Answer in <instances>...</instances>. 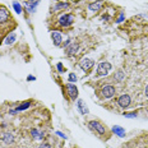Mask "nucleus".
<instances>
[{
	"instance_id": "1",
	"label": "nucleus",
	"mask_w": 148,
	"mask_h": 148,
	"mask_svg": "<svg viewBox=\"0 0 148 148\" xmlns=\"http://www.w3.org/2000/svg\"><path fill=\"white\" fill-rule=\"evenodd\" d=\"M111 69V64L107 61H102L97 66V77H106Z\"/></svg>"
},
{
	"instance_id": "2",
	"label": "nucleus",
	"mask_w": 148,
	"mask_h": 148,
	"mask_svg": "<svg viewBox=\"0 0 148 148\" xmlns=\"http://www.w3.org/2000/svg\"><path fill=\"white\" fill-rule=\"evenodd\" d=\"M89 128L92 129V130H95V132H97L98 134H101V135H105L106 134V128L101 124V123H98V121H89Z\"/></svg>"
},
{
	"instance_id": "3",
	"label": "nucleus",
	"mask_w": 148,
	"mask_h": 148,
	"mask_svg": "<svg viewBox=\"0 0 148 148\" xmlns=\"http://www.w3.org/2000/svg\"><path fill=\"white\" fill-rule=\"evenodd\" d=\"M73 22H74V17L72 14H64L59 19V24L61 27H69L73 24Z\"/></svg>"
},
{
	"instance_id": "4",
	"label": "nucleus",
	"mask_w": 148,
	"mask_h": 148,
	"mask_svg": "<svg viewBox=\"0 0 148 148\" xmlns=\"http://www.w3.org/2000/svg\"><path fill=\"white\" fill-rule=\"evenodd\" d=\"M132 103V98L129 95H121L119 98H118V105L120 107H123V109H126V107H129Z\"/></svg>"
},
{
	"instance_id": "5",
	"label": "nucleus",
	"mask_w": 148,
	"mask_h": 148,
	"mask_svg": "<svg viewBox=\"0 0 148 148\" xmlns=\"http://www.w3.org/2000/svg\"><path fill=\"white\" fill-rule=\"evenodd\" d=\"M65 88H66V93H68V96H69L70 100L74 101L78 98V88H77L74 84H66Z\"/></svg>"
},
{
	"instance_id": "6",
	"label": "nucleus",
	"mask_w": 148,
	"mask_h": 148,
	"mask_svg": "<svg viewBox=\"0 0 148 148\" xmlns=\"http://www.w3.org/2000/svg\"><path fill=\"white\" fill-rule=\"evenodd\" d=\"M79 65H81V68L83 70H84L86 73H88L89 70L92 69V66L95 65V61L91 60V59H87V58H84V59L81 60V63H79Z\"/></svg>"
},
{
	"instance_id": "7",
	"label": "nucleus",
	"mask_w": 148,
	"mask_h": 148,
	"mask_svg": "<svg viewBox=\"0 0 148 148\" xmlns=\"http://www.w3.org/2000/svg\"><path fill=\"white\" fill-rule=\"evenodd\" d=\"M101 93L105 98H111L115 95V87L114 86H105V87L101 89Z\"/></svg>"
},
{
	"instance_id": "8",
	"label": "nucleus",
	"mask_w": 148,
	"mask_h": 148,
	"mask_svg": "<svg viewBox=\"0 0 148 148\" xmlns=\"http://www.w3.org/2000/svg\"><path fill=\"white\" fill-rule=\"evenodd\" d=\"M78 49H79V44L73 42V44H70L69 46H66V47H65V54L68 55V56H72V55L77 54Z\"/></svg>"
},
{
	"instance_id": "9",
	"label": "nucleus",
	"mask_w": 148,
	"mask_h": 148,
	"mask_svg": "<svg viewBox=\"0 0 148 148\" xmlns=\"http://www.w3.org/2000/svg\"><path fill=\"white\" fill-rule=\"evenodd\" d=\"M51 38L55 46H60L61 45V33L59 31H52L51 32Z\"/></svg>"
},
{
	"instance_id": "10",
	"label": "nucleus",
	"mask_w": 148,
	"mask_h": 148,
	"mask_svg": "<svg viewBox=\"0 0 148 148\" xmlns=\"http://www.w3.org/2000/svg\"><path fill=\"white\" fill-rule=\"evenodd\" d=\"M103 7V1H101V0H97V1H95V3H91L89 4V10H92V12H98V10H101Z\"/></svg>"
},
{
	"instance_id": "11",
	"label": "nucleus",
	"mask_w": 148,
	"mask_h": 148,
	"mask_svg": "<svg viewBox=\"0 0 148 148\" xmlns=\"http://www.w3.org/2000/svg\"><path fill=\"white\" fill-rule=\"evenodd\" d=\"M9 19V12L5 8H0V24H4Z\"/></svg>"
},
{
	"instance_id": "12",
	"label": "nucleus",
	"mask_w": 148,
	"mask_h": 148,
	"mask_svg": "<svg viewBox=\"0 0 148 148\" xmlns=\"http://www.w3.org/2000/svg\"><path fill=\"white\" fill-rule=\"evenodd\" d=\"M1 139H3V142H4L5 144H12L14 142V135L12 133H5V134H3Z\"/></svg>"
},
{
	"instance_id": "13",
	"label": "nucleus",
	"mask_w": 148,
	"mask_h": 148,
	"mask_svg": "<svg viewBox=\"0 0 148 148\" xmlns=\"http://www.w3.org/2000/svg\"><path fill=\"white\" fill-rule=\"evenodd\" d=\"M77 107H78V110L81 111L82 115H87V114H88V109H87V106H86V103L83 102L82 100H79V101H78V105H77Z\"/></svg>"
},
{
	"instance_id": "14",
	"label": "nucleus",
	"mask_w": 148,
	"mask_h": 148,
	"mask_svg": "<svg viewBox=\"0 0 148 148\" xmlns=\"http://www.w3.org/2000/svg\"><path fill=\"white\" fill-rule=\"evenodd\" d=\"M125 78V74L123 70H118V72L115 73V75H114V81H115L116 83H120V82H123V79Z\"/></svg>"
},
{
	"instance_id": "15",
	"label": "nucleus",
	"mask_w": 148,
	"mask_h": 148,
	"mask_svg": "<svg viewBox=\"0 0 148 148\" xmlns=\"http://www.w3.org/2000/svg\"><path fill=\"white\" fill-rule=\"evenodd\" d=\"M37 5H38V3H29V1H27V3H26V9H27V12H28V13H33V12L36 10Z\"/></svg>"
},
{
	"instance_id": "16",
	"label": "nucleus",
	"mask_w": 148,
	"mask_h": 148,
	"mask_svg": "<svg viewBox=\"0 0 148 148\" xmlns=\"http://www.w3.org/2000/svg\"><path fill=\"white\" fill-rule=\"evenodd\" d=\"M31 134H32V137L35 138V139H42V138H44V133H40L37 129H32Z\"/></svg>"
},
{
	"instance_id": "17",
	"label": "nucleus",
	"mask_w": 148,
	"mask_h": 148,
	"mask_svg": "<svg viewBox=\"0 0 148 148\" xmlns=\"http://www.w3.org/2000/svg\"><path fill=\"white\" fill-rule=\"evenodd\" d=\"M114 132H115V133L118 134V135H120V137H124V134H125L124 129L119 128V126H114Z\"/></svg>"
},
{
	"instance_id": "18",
	"label": "nucleus",
	"mask_w": 148,
	"mask_h": 148,
	"mask_svg": "<svg viewBox=\"0 0 148 148\" xmlns=\"http://www.w3.org/2000/svg\"><path fill=\"white\" fill-rule=\"evenodd\" d=\"M14 40H15V33H10V35L7 37V40H5V44H7V45H10L12 42L14 41Z\"/></svg>"
},
{
	"instance_id": "19",
	"label": "nucleus",
	"mask_w": 148,
	"mask_h": 148,
	"mask_svg": "<svg viewBox=\"0 0 148 148\" xmlns=\"http://www.w3.org/2000/svg\"><path fill=\"white\" fill-rule=\"evenodd\" d=\"M13 7H14V9H15V12H17V13H21V12H22V8H21L19 3L14 1V3H13Z\"/></svg>"
},
{
	"instance_id": "20",
	"label": "nucleus",
	"mask_w": 148,
	"mask_h": 148,
	"mask_svg": "<svg viewBox=\"0 0 148 148\" xmlns=\"http://www.w3.org/2000/svg\"><path fill=\"white\" fill-rule=\"evenodd\" d=\"M28 106H29V102H24V103H22V106L18 107L17 111H21V110H23V109H27Z\"/></svg>"
},
{
	"instance_id": "21",
	"label": "nucleus",
	"mask_w": 148,
	"mask_h": 148,
	"mask_svg": "<svg viewBox=\"0 0 148 148\" xmlns=\"http://www.w3.org/2000/svg\"><path fill=\"white\" fill-rule=\"evenodd\" d=\"M77 79H78V78H77V75H75L74 73H70V74H69V81H70V82H75Z\"/></svg>"
},
{
	"instance_id": "22",
	"label": "nucleus",
	"mask_w": 148,
	"mask_h": 148,
	"mask_svg": "<svg viewBox=\"0 0 148 148\" xmlns=\"http://www.w3.org/2000/svg\"><path fill=\"white\" fill-rule=\"evenodd\" d=\"M124 116L125 118H135V112H129V114H124Z\"/></svg>"
},
{
	"instance_id": "23",
	"label": "nucleus",
	"mask_w": 148,
	"mask_h": 148,
	"mask_svg": "<svg viewBox=\"0 0 148 148\" xmlns=\"http://www.w3.org/2000/svg\"><path fill=\"white\" fill-rule=\"evenodd\" d=\"M38 148H51V146L49 143H44V144H41Z\"/></svg>"
},
{
	"instance_id": "24",
	"label": "nucleus",
	"mask_w": 148,
	"mask_h": 148,
	"mask_svg": "<svg viewBox=\"0 0 148 148\" xmlns=\"http://www.w3.org/2000/svg\"><path fill=\"white\" fill-rule=\"evenodd\" d=\"M58 69H59L60 70V72H64V70H65V69H64V68L63 66H61V64L59 63V64H58Z\"/></svg>"
},
{
	"instance_id": "25",
	"label": "nucleus",
	"mask_w": 148,
	"mask_h": 148,
	"mask_svg": "<svg viewBox=\"0 0 148 148\" xmlns=\"http://www.w3.org/2000/svg\"><path fill=\"white\" fill-rule=\"evenodd\" d=\"M123 19H124V14H121V15H120V17L118 18V22H121Z\"/></svg>"
},
{
	"instance_id": "26",
	"label": "nucleus",
	"mask_w": 148,
	"mask_h": 148,
	"mask_svg": "<svg viewBox=\"0 0 148 148\" xmlns=\"http://www.w3.org/2000/svg\"><path fill=\"white\" fill-rule=\"evenodd\" d=\"M29 3H38V0H28Z\"/></svg>"
},
{
	"instance_id": "27",
	"label": "nucleus",
	"mask_w": 148,
	"mask_h": 148,
	"mask_svg": "<svg viewBox=\"0 0 148 148\" xmlns=\"http://www.w3.org/2000/svg\"><path fill=\"white\" fill-rule=\"evenodd\" d=\"M146 96L148 97V86H147V87H146Z\"/></svg>"
}]
</instances>
